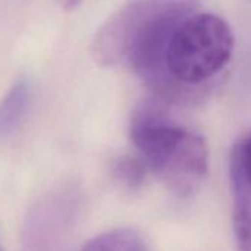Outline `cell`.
Returning a JSON list of instances; mask_svg holds the SVG:
<instances>
[{"mask_svg":"<svg viewBox=\"0 0 251 251\" xmlns=\"http://www.w3.org/2000/svg\"><path fill=\"white\" fill-rule=\"evenodd\" d=\"M30 103V84L25 77L17 78L0 99V141L9 138L23 123Z\"/></svg>","mask_w":251,"mask_h":251,"instance_id":"3","label":"cell"},{"mask_svg":"<svg viewBox=\"0 0 251 251\" xmlns=\"http://www.w3.org/2000/svg\"><path fill=\"white\" fill-rule=\"evenodd\" d=\"M0 251H2V248H0Z\"/></svg>","mask_w":251,"mask_h":251,"instance_id":"9","label":"cell"},{"mask_svg":"<svg viewBox=\"0 0 251 251\" xmlns=\"http://www.w3.org/2000/svg\"><path fill=\"white\" fill-rule=\"evenodd\" d=\"M81 251H150L144 238L133 229L106 230L87 241Z\"/></svg>","mask_w":251,"mask_h":251,"instance_id":"5","label":"cell"},{"mask_svg":"<svg viewBox=\"0 0 251 251\" xmlns=\"http://www.w3.org/2000/svg\"><path fill=\"white\" fill-rule=\"evenodd\" d=\"M166 0H127L96 31L90 43L93 61L102 67L126 62L133 40Z\"/></svg>","mask_w":251,"mask_h":251,"instance_id":"2","label":"cell"},{"mask_svg":"<svg viewBox=\"0 0 251 251\" xmlns=\"http://www.w3.org/2000/svg\"><path fill=\"white\" fill-rule=\"evenodd\" d=\"M148 172L150 170H148L147 164L144 163V160L139 155L121 157L112 166L114 177L120 183H123L124 186H127L130 189L138 188L144 182Z\"/></svg>","mask_w":251,"mask_h":251,"instance_id":"6","label":"cell"},{"mask_svg":"<svg viewBox=\"0 0 251 251\" xmlns=\"http://www.w3.org/2000/svg\"><path fill=\"white\" fill-rule=\"evenodd\" d=\"M232 227L239 251H251V186L230 177Z\"/></svg>","mask_w":251,"mask_h":251,"instance_id":"4","label":"cell"},{"mask_svg":"<svg viewBox=\"0 0 251 251\" xmlns=\"http://www.w3.org/2000/svg\"><path fill=\"white\" fill-rule=\"evenodd\" d=\"M83 0H56V3L64 9V11H73L77 6L81 5Z\"/></svg>","mask_w":251,"mask_h":251,"instance_id":"8","label":"cell"},{"mask_svg":"<svg viewBox=\"0 0 251 251\" xmlns=\"http://www.w3.org/2000/svg\"><path fill=\"white\" fill-rule=\"evenodd\" d=\"M235 48L229 24L214 14H189L175 30L166 55L172 78L185 87H205L230 61Z\"/></svg>","mask_w":251,"mask_h":251,"instance_id":"1","label":"cell"},{"mask_svg":"<svg viewBox=\"0 0 251 251\" xmlns=\"http://www.w3.org/2000/svg\"><path fill=\"white\" fill-rule=\"evenodd\" d=\"M229 176L251 186V132L233 145L229 158Z\"/></svg>","mask_w":251,"mask_h":251,"instance_id":"7","label":"cell"}]
</instances>
